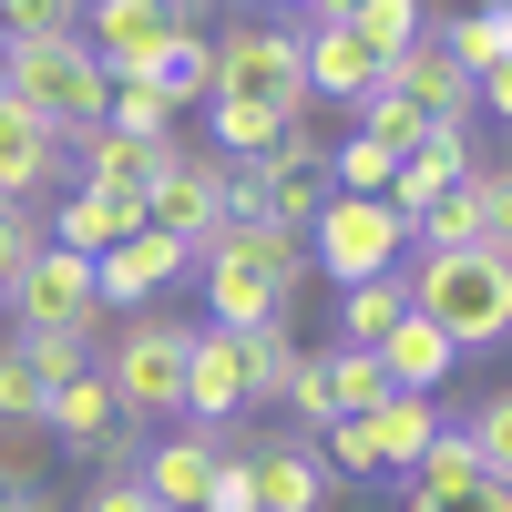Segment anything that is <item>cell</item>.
I'll return each mask as SVG.
<instances>
[{"mask_svg":"<svg viewBox=\"0 0 512 512\" xmlns=\"http://www.w3.org/2000/svg\"><path fill=\"white\" fill-rule=\"evenodd\" d=\"M297 246H308V267H328L349 287V277H379V267H410V216L379 205V195H328Z\"/></svg>","mask_w":512,"mask_h":512,"instance_id":"obj_6","label":"cell"},{"mask_svg":"<svg viewBox=\"0 0 512 512\" xmlns=\"http://www.w3.org/2000/svg\"><path fill=\"white\" fill-rule=\"evenodd\" d=\"M297 82H308L318 113H349L369 82H379V52H369L349 21H297Z\"/></svg>","mask_w":512,"mask_h":512,"instance_id":"obj_13","label":"cell"},{"mask_svg":"<svg viewBox=\"0 0 512 512\" xmlns=\"http://www.w3.org/2000/svg\"><path fill=\"white\" fill-rule=\"evenodd\" d=\"M379 82H390L400 103H420L431 123H472V72H461L441 41H410V52H390V62H379Z\"/></svg>","mask_w":512,"mask_h":512,"instance_id":"obj_19","label":"cell"},{"mask_svg":"<svg viewBox=\"0 0 512 512\" xmlns=\"http://www.w3.org/2000/svg\"><path fill=\"white\" fill-rule=\"evenodd\" d=\"M62 185H72V144L41 134V123L0 93V205H41V195H62Z\"/></svg>","mask_w":512,"mask_h":512,"instance_id":"obj_15","label":"cell"},{"mask_svg":"<svg viewBox=\"0 0 512 512\" xmlns=\"http://www.w3.org/2000/svg\"><path fill=\"white\" fill-rule=\"evenodd\" d=\"M11 349H21V369L52 390V379H82L93 369V349H103V328H11Z\"/></svg>","mask_w":512,"mask_h":512,"instance_id":"obj_26","label":"cell"},{"mask_svg":"<svg viewBox=\"0 0 512 512\" xmlns=\"http://www.w3.org/2000/svg\"><path fill=\"white\" fill-rule=\"evenodd\" d=\"M277 11H297V0H277Z\"/></svg>","mask_w":512,"mask_h":512,"instance_id":"obj_44","label":"cell"},{"mask_svg":"<svg viewBox=\"0 0 512 512\" xmlns=\"http://www.w3.org/2000/svg\"><path fill=\"white\" fill-rule=\"evenodd\" d=\"M103 123H123V134H175V93H164V82H113Z\"/></svg>","mask_w":512,"mask_h":512,"instance_id":"obj_34","label":"cell"},{"mask_svg":"<svg viewBox=\"0 0 512 512\" xmlns=\"http://www.w3.org/2000/svg\"><path fill=\"white\" fill-rule=\"evenodd\" d=\"M328 390H338V420L379 410V400H390V369H379V349H328Z\"/></svg>","mask_w":512,"mask_h":512,"instance_id":"obj_31","label":"cell"},{"mask_svg":"<svg viewBox=\"0 0 512 512\" xmlns=\"http://www.w3.org/2000/svg\"><path fill=\"white\" fill-rule=\"evenodd\" d=\"M0 93H11L41 134H62V144H82L103 123V62L82 52V31H0Z\"/></svg>","mask_w":512,"mask_h":512,"instance_id":"obj_2","label":"cell"},{"mask_svg":"<svg viewBox=\"0 0 512 512\" xmlns=\"http://www.w3.org/2000/svg\"><path fill=\"white\" fill-rule=\"evenodd\" d=\"M379 369H390V390H441V379L461 369V349H451V338H441L431 318L410 308V318H400L390 338H379Z\"/></svg>","mask_w":512,"mask_h":512,"instance_id":"obj_24","label":"cell"},{"mask_svg":"<svg viewBox=\"0 0 512 512\" xmlns=\"http://www.w3.org/2000/svg\"><path fill=\"white\" fill-rule=\"evenodd\" d=\"M195 512H256V461L246 451H216V472H205V502Z\"/></svg>","mask_w":512,"mask_h":512,"instance_id":"obj_35","label":"cell"},{"mask_svg":"<svg viewBox=\"0 0 512 512\" xmlns=\"http://www.w3.org/2000/svg\"><path fill=\"white\" fill-rule=\"evenodd\" d=\"M400 482H410V492H461V482H482V451L461 441V420H441V431L420 441V461H410Z\"/></svg>","mask_w":512,"mask_h":512,"instance_id":"obj_28","label":"cell"},{"mask_svg":"<svg viewBox=\"0 0 512 512\" xmlns=\"http://www.w3.org/2000/svg\"><path fill=\"white\" fill-rule=\"evenodd\" d=\"M216 451H236V431H205V420L134 441V482H144V502H154V512H195V502H205V472H216Z\"/></svg>","mask_w":512,"mask_h":512,"instance_id":"obj_11","label":"cell"},{"mask_svg":"<svg viewBox=\"0 0 512 512\" xmlns=\"http://www.w3.org/2000/svg\"><path fill=\"white\" fill-rule=\"evenodd\" d=\"M297 420H308V441L328 431V420H338V390H328V349H297V369H287V390H277Z\"/></svg>","mask_w":512,"mask_h":512,"instance_id":"obj_32","label":"cell"},{"mask_svg":"<svg viewBox=\"0 0 512 512\" xmlns=\"http://www.w3.org/2000/svg\"><path fill=\"white\" fill-rule=\"evenodd\" d=\"M236 410H246L236 328H205V318H195V349H185V420H205V431H236Z\"/></svg>","mask_w":512,"mask_h":512,"instance_id":"obj_17","label":"cell"},{"mask_svg":"<svg viewBox=\"0 0 512 512\" xmlns=\"http://www.w3.org/2000/svg\"><path fill=\"white\" fill-rule=\"evenodd\" d=\"M349 31L390 62V52H410V41H431V0H349Z\"/></svg>","mask_w":512,"mask_h":512,"instance_id":"obj_27","label":"cell"},{"mask_svg":"<svg viewBox=\"0 0 512 512\" xmlns=\"http://www.w3.org/2000/svg\"><path fill=\"white\" fill-rule=\"evenodd\" d=\"M0 31H82V0H0Z\"/></svg>","mask_w":512,"mask_h":512,"instance_id":"obj_40","label":"cell"},{"mask_svg":"<svg viewBox=\"0 0 512 512\" xmlns=\"http://www.w3.org/2000/svg\"><path fill=\"white\" fill-rule=\"evenodd\" d=\"M0 420H41V379L21 369V349L0 338Z\"/></svg>","mask_w":512,"mask_h":512,"instance_id":"obj_41","label":"cell"},{"mask_svg":"<svg viewBox=\"0 0 512 512\" xmlns=\"http://www.w3.org/2000/svg\"><path fill=\"white\" fill-rule=\"evenodd\" d=\"M175 277H185V246H175V236H154V226H134L123 246H103V256H93V308L134 318V308H154Z\"/></svg>","mask_w":512,"mask_h":512,"instance_id":"obj_14","label":"cell"},{"mask_svg":"<svg viewBox=\"0 0 512 512\" xmlns=\"http://www.w3.org/2000/svg\"><path fill=\"white\" fill-rule=\"evenodd\" d=\"M185 349H195V318H154V308H134V318H123L103 349H93L113 410H123V420H185Z\"/></svg>","mask_w":512,"mask_h":512,"instance_id":"obj_4","label":"cell"},{"mask_svg":"<svg viewBox=\"0 0 512 512\" xmlns=\"http://www.w3.org/2000/svg\"><path fill=\"white\" fill-rule=\"evenodd\" d=\"M451 246L512 256V175H502V164H472L461 185H441V195L410 216V256H451Z\"/></svg>","mask_w":512,"mask_h":512,"instance_id":"obj_7","label":"cell"},{"mask_svg":"<svg viewBox=\"0 0 512 512\" xmlns=\"http://www.w3.org/2000/svg\"><path fill=\"white\" fill-rule=\"evenodd\" d=\"M72 512H154V502H144V482H134V472H93V492H82Z\"/></svg>","mask_w":512,"mask_h":512,"instance_id":"obj_42","label":"cell"},{"mask_svg":"<svg viewBox=\"0 0 512 512\" xmlns=\"http://www.w3.org/2000/svg\"><path fill=\"white\" fill-rule=\"evenodd\" d=\"M369 420V451H379V472H410L420 461V441L441 431V390H390L379 410H359Z\"/></svg>","mask_w":512,"mask_h":512,"instance_id":"obj_23","label":"cell"},{"mask_svg":"<svg viewBox=\"0 0 512 512\" xmlns=\"http://www.w3.org/2000/svg\"><path fill=\"white\" fill-rule=\"evenodd\" d=\"M31 256H41V216L31 205H0V297H11V277L31 267Z\"/></svg>","mask_w":512,"mask_h":512,"instance_id":"obj_37","label":"cell"},{"mask_svg":"<svg viewBox=\"0 0 512 512\" xmlns=\"http://www.w3.org/2000/svg\"><path fill=\"white\" fill-rule=\"evenodd\" d=\"M297 21H349V0H297Z\"/></svg>","mask_w":512,"mask_h":512,"instance_id":"obj_43","label":"cell"},{"mask_svg":"<svg viewBox=\"0 0 512 512\" xmlns=\"http://www.w3.org/2000/svg\"><path fill=\"white\" fill-rule=\"evenodd\" d=\"M461 441L482 451V472H492V482H512V390L472 400V420H461Z\"/></svg>","mask_w":512,"mask_h":512,"instance_id":"obj_33","label":"cell"},{"mask_svg":"<svg viewBox=\"0 0 512 512\" xmlns=\"http://www.w3.org/2000/svg\"><path fill=\"white\" fill-rule=\"evenodd\" d=\"M400 318H410V267H379V277L338 287V349H379Z\"/></svg>","mask_w":512,"mask_h":512,"instance_id":"obj_22","label":"cell"},{"mask_svg":"<svg viewBox=\"0 0 512 512\" xmlns=\"http://www.w3.org/2000/svg\"><path fill=\"white\" fill-rule=\"evenodd\" d=\"M175 134H123V123H93V134H82V185H103V195H154L164 175H175Z\"/></svg>","mask_w":512,"mask_h":512,"instance_id":"obj_16","label":"cell"},{"mask_svg":"<svg viewBox=\"0 0 512 512\" xmlns=\"http://www.w3.org/2000/svg\"><path fill=\"white\" fill-rule=\"evenodd\" d=\"M11 328H103V308H93V256H72V246H52L41 236V256L11 277Z\"/></svg>","mask_w":512,"mask_h":512,"instance_id":"obj_10","label":"cell"},{"mask_svg":"<svg viewBox=\"0 0 512 512\" xmlns=\"http://www.w3.org/2000/svg\"><path fill=\"white\" fill-rule=\"evenodd\" d=\"M205 103L308 113V82H297V21H226L216 41H205Z\"/></svg>","mask_w":512,"mask_h":512,"instance_id":"obj_5","label":"cell"},{"mask_svg":"<svg viewBox=\"0 0 512 512\" xmlns=\"http://www.w3.org/2000/svg\"><path fill=\"white\" fill-rule=\"evenodd\" d=\"M154 82H164L175 103H205V31H185L175 52H164V72H154Z\"/></svg>","mask_w":512,"mask_h":512,"instance_id":"obj_39","label":"cell"},{"mask_svg":"<svg viewBox=\"0 0 512 512\" xmlns=\"http://www.w3.org/2000/svg\"><path fill=\"white\" fill-rule=\"evenodd\" d=\"M410 308L431 318L461 359H482L512 338V256L492 246H451V256H420L410 267Z\"/></svg>","mask_w":512,"mask_h":512,"instance_id":"obj_3","label":"cell"},{"mask_svg":"<svg viewBox=\"0 0 512 512\" xmlns=\"http://www.w3.org/2000/svg\"><path fill=\"white\" fill-rule=\"evenodd\" d=\"M431 41H441L472 82L502 72V62H512V0H482V11H461V21H431Z\"/></svg>","mask_w":512,"mask_h":512,"instance_id":"obj_25","label":"cell"},{"mask_svg":"<svg viewBox=\"0 0 512 512\" xmlns=\"http://www.w3.org/2000/svg\"><path fill=\"white\" fill-rule=\"evenodd\" d=\"M175 41H185V21L164 0H82V52L103 62V82H154Z\"/></svg>","mask_w":512,"mask_h":512,"instance_id":"obj_8","label":"cell"},{"mask_svg":"<svg viewBox=\"0 0 512 512\" xmlns=\"http://www.w3.org/2000/svg\"><path fill=\"white\" fill-rule=\"evenodd\" d=\"M144 226L154 236H175L185 256L226 226V154H175V175H164L154 195H144Z\"/></svg>","mask_w":512,"mask_h":512,"instance_id":"obj_12","label":"cell"},{"mask_svg":"<svg viewBox=\"0 0 512 512\" xmlns=\"http://www.w3.org/2000/svg\"><path fill=\"white\" fill-rule=\"evenodd\" d=\"M185 267L205 287V328H287L297 287H308V246L277 226H216Z\"/></svg>","mask_w":512,"mask_h":512,"instance_id":"obj_1","label":"cell"},{"mask_svg":"<svg viewBox=\"0 0 512 512\" xmlns=\"http://www.w3.org/2000/svg\"><path fill=\"white\" fill-rule=\"evenodd\" d=\"M41 420H0V492H21V482H41Z\"/></svg>","mask_w":512,"mask_h":512,"instance_id":"obj_36","label":"cell"},{"mask_svg":"<svg viewBox=\"0 0 512 512\" xmlns=\"http://www.w3.org/2000/svg\"><path fill=\"white\" fill-rule=\"evenodd\" d=\"M472 123H431V134H420L400 164H390V195H379V205H400V216H420V205H431L441 185H461V175H472Z\"/></svg>","mask_w":512,"mask_h":512,"instance_id":"obj_18","label":"cell"},{"mask_svg":"<svg viewBox=\"0 0 512 512\" xmlns=\"http://www.w3.org/2000/svg\"><path fill=\"white\" fill-rule=\"evenodd\" d=\"M390 144H369V134H338L328 144V195H390Z\"/></svg>","mask_w":512,"mask_h":512,"instance_id":"obj_30","label":"cell"},{"mask_svg":"<svg viewBox=\"0 0 512 512\" xmlns=\"http://www.w3.org/2000/svg\"><path fill=\"white\" fill-rule=\"evenodd\" d=\"M256 512H328V461L308 431H287V441H256Z\"/></svg>","mask_w":512,"mask_h":512,"instance_id":"obj_20","label":"cell"},{"mask_svg":"<svg viewBox=\"0 0 512 512\" xmlns=\"http://www.w3.org/2000/svg\"><path fill=\"white\" fill-rule=\"evenodd\" d=\"M41 441H52V451H93L103 472H134V431H123V410H113V390H103V369L52 379V390H41Z\"/></svg>","mask_w":512,"mask_h":512,"instance_id":"obj_9","label":"cell"},{"mask_svg":"<svg viewBox=\"0 0 512 512\" xmlns=\"http://www.w3.org/2000/svg\"><path fill=\"white\" fill-rule=\"evenodd\" d=\"M400 512H512V482L482 472V482H461V492H410Z\"/></svg>","mask_w":512,"mask_h":512,"instance_id":"obj_38","label":"cell"},{"mask_svg":"<svg viewBox=\"0 0 512 512\" xmlns=\"http://www.w3.org/2000/svg\"><path fill=\"white\" fill-rule=\"evenodd\" d=\"M134 226H144V205H134V195L62 185V195H52V226H41V236H52V246H72V256H103V246H123V236H134Z\"/></svg>","mask_w":512,"mask_h":512,"instance_id":"obj_21","label":"cell"},{"mask_svg":"<svg viewBox=\"0 0 512 512\" xmlns=\"http://www.w3.org/2000/svg\"><path fill=\"white\" fill-rule=\"evenodd\" d=\"M236 359H246V410H267L297 369V338L287 328H236Z\"/></svg>","mask_w":512,"mask_h":512,"instance_id":"obj_29","label":"cell"}]
</instances>
